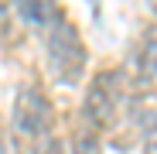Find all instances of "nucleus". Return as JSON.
<instances>
[{
  "instance_id": "f257e3e1",
  "label": "nucleus",
  "mask_w": 157,
  "mask_h": 154,
  "mask_svg": "<svg viewBox=\"0 0 157 154\" xmlns=\"http://www.w3.org/2000/svg\"><path fill=\"white\" fill-rule=\"evenodd\" d=\"M44 48H48V62H51V72L58 75V82H78L86 72V45H82V34L78 28L65 17V10H51L48 24H44Z\"/></svg>"
},
{
  "instance_id": "f03ea898",
  "label": "nucleus",
  "mask_w": 157,
  "mask_h": 154,
  "mask_svg": "<svg viewBox=\"0 0 157 154\" xmlns=\"http://www.w3.org/2000/svg\"><path fill=\"white\" fill-rule=\"evenodd\" d=\"M123 72L120 69H106L99 72L96 79L89 82L86 89V99H82V120L96 130H106L113 127L116 113H120V99H123Z\"/></svg>"
},
{
  "instance_id": "7ed1b4c3",
  "label": "nucleus",
  "mask_w": 157,
  "mask_h": 154,
  "mask_svg": "<svg viewBox=\"0 0 157 154\" xmlns=\"http://www.w3.org/2000/svg\"><path fill=\"white\" fill-rule=\"evenodd\" d=\"M51 120V106H48V96L41 93V86L28 82L17 99H14V140H38L44 134V127Z\"/></svg>"
},
{
  "instance_id": "20e7f679",
  "label": "nucleus",
  "mask_w": 157,
  "mask_h": 154,
  "mask_svg": "<svg viewBox=\"0 0 157 154\" xmlns=\"http://www.w3.org/2000/svg\"><path fill=\"white\" fill-rule=\"evenodd\" d=\"M157 79V24H147L133 45V82L150 86Z\"/></svg>"
},
{
  "instance_id": "39448f33",
  "label": "nucleus",
  "mask_w": 157,
  "mask_h": 154,
  "mask_svg": "<svg viewBox=\"0 0 157 154\" xmlns=\"http://www.w3.org/2000/svg\"><path fill=\"white\" fill-rule=\"evenodd\" d=\"M72 154H102V144H99V130L89 127L86 120L75 127L72 134Z\"/></svg>"
},
{
  "instance_id": "423d86ee",
  "label": "nucleus",
  "mask_w": 157,
  "mask_h": 154,
  "mask_svg": "<svg viewBox=\"0 0 157 154\" xmlns=\"http://www.w3.org/2000/svg\"><path fill=\"white\" fill-rule=\"evenodd\" d=\"M28 24H44V0H10Z\"/></svg>"
},
{
  "instance_id": "0eeeda50",
  "label": "nucleus",
  "mask_w": 157,
  "mask_h": 154,
  "mask_svg": "<svg viewBox=\"0 0 157 154\" xmlns=\"http://www.w3.org/2000/svg\"><path fill=\"white\" fill-rule=\"evenodd\" d=\"M144 154H157V110L144 120Z\"/></svg>"
},
{
  "instance_id": "6e6552de",
  "label": "nucleus",
  "mask_w": 157,
  "mask_h": 154,
  "mask_svg": "<svg viewBox=\"0 0 157 154\" xmlns=\"http://www.w3.org/2000/svg\"><path fill=\"white\" fill-rule=\"evenodd\" d=\"M41 154H65V144H62L58 137H51V140L44 144V151H41Z\"/></svg>"
},
{
  "instance_id": "1a4fd4ad",
  "label": "nucleus",
  "mask_w": 157,
  "mask_h": 154,
  "mask_svg": "<svg viewBox=\"0 0 157 154\" xmlns=\"http://www.w3.org/2000/svg\"><path fill=\"white\" fill-rule=\"evenodd\" d=\"M7 24V10H4V4H0V28Z\"/></svg>"
},
{
  "instance_id": "9d476101",
  "label": "nucleus",
  "mask_w": 157,
  "mask_h": 154,
  "mask_svg": "<svg viewBox=\"0 0 157 154\" xmlns=\"http://www.w3.org/2000/svg\"><path fill=\"white\" fill-rule=\"evenodd\" d=\"M144 4H147V7H150L154 14H157V0H144Z\"/></svg>"
}]
</instances>
